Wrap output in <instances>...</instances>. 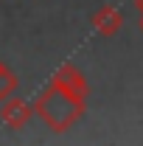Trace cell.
<instances>
[{"mask_svg":"<svg viewBox=\"0 0 143 146\" xmlns=\"http://www.w3.org/2000/svg\"><path fill=\"white\" fill-rule=\"evenodd\" d=\"M87 98H81V96H76V93L65 90L62 84H56L51 82L45 90L39 93V98L34 101V112L48 124V127L54 129V132H65V129H70L81 115H84V104Z\"/></svg>","mask_w":143,"mask_h":146,"instance_id":"6da1fadb","label":"cell"},{"mask_svg":"<svg viewBox=\"0 0 143 146\" xmlns=\"http://www.w3.org/2000/svg\"><path fill=\"white\" fill-rule=\"evenodd\" d=\"M34 115V110L31 104L25 101V98H20V96H9V98H3L0 101V121L6 124L9 129H23L28 124V118Z\"/></svg>","mask_w":143,"mask_h":146,"instance_id":"7a4b0ae2","label":"cell"},{"mask_svg":"<svg viewBox=\"0 0 143 146\" xmlns=\"http://www.w3.org/2000/svg\"><path fill=\"white\" fill-rule=\"evenodd\" d=\"M54 82H56V84H62L65 90H70V93H76V96H81V98H87V93H90L87 79L81 76V70H79L76 65H62V68L56 70Z\"/></svg>","mask_w":143,"mask_h":146,"instance_id":"3957f363","label":"cell"},{"mask_svg":"<svg viewBox=\"0 0 143 146\" xmlns=\"http://www.w3.org/2000/svg\"><path fill=\"white\" fill-rule=\"evenodd\" d=\"M121 23H124V17H121V11L115 9V6H101L95 14H93V28L98 31L101 36H115L118 34V28H121Z\"/></svg>","mask_w":143,"mask_h":146,"instance_id":"277c9868","label":"cell"},{"mask_svg":"<svg viewBox=\"0 0 143 146\" xmlns=\"http://www.w3.org/2000/svg\"><path fill=\"white\" fill-rule=\"evenodd\" d=\"M17 84H20V82H17V73L0 59V101L9 98L11 93H17Z\"/></svg>","mask_w":143,"mask_h":146,"instance_id":"5b68a950","label":"cell"},{"mask_svg":"<svg viewBox=\"0 0 143 146\" xmlns=\"http://www.w3.org/2000/svg\"><path fill=\"white\" fill-rule=\"evenodd\" d=\"M135 9H138V11H143V0H135Z\"/></svg>","mask_w":143,"mask_h":146,"instance_id":"8992f818","label":"cell"},{"mask_svg":"<svg viewBox=\"0 0 143 146\" xmlns=\"http://www.w3.org/2000/svg\"><path fill=\"white\" fill-rule=\"evenodd\" d=\"M138 25H140V31H143V11H140V23H138Z\"/></svg>","mask_w":143,"mask_h":146,"instance_id":"52a82bcc","label":"cell"}]
</instances>
